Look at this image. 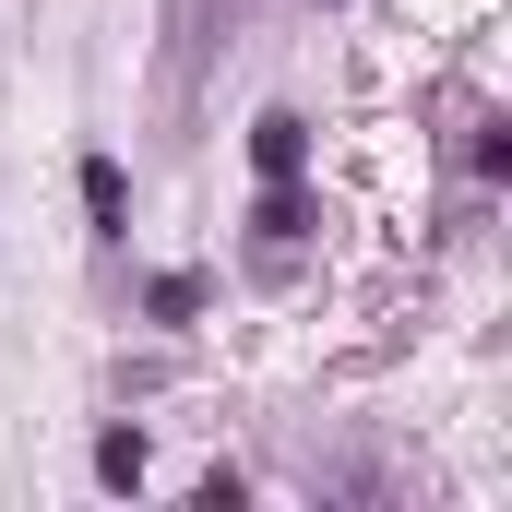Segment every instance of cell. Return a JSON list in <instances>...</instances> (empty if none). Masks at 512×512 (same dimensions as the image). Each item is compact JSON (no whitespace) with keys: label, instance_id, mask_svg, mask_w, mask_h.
<instances>
[{"label":"cell","instance_id":"1","mask_svg":"<svg viewBox=\"0 0 512 512\" xmlns=\"http://www.w3.org/2000/svg\"><path fill=\"white\" fill-rule=\"evenodd\" d=\"M251 167L262 179H298V167H310V120H298V108H262L251 120Z\"/></svg>","mask_w":512,"mask_h":512},{"label":"cell","instance_id":"2","mask_svg":"<svg viewBox=\"0 0 512 512\" xmlns=\"http://www.w3.org/2000/svg\"><path fill=\"white\" fill-rule=\"evenodd\" d=\"M84 215H96V239H131V179H120V155H84Z\"/></svg>","mask_w":512,"mask_h":512},{"label":"cell","instance_id":"3","mask_svg":"<svg viewBox=\"0 0 512 512\" xmlns=\"http://www.w3.org/2000/svg\"><path fill=\"white\" fill-rule=\"evenodd\" d=\"M96 477H108V489H143V429H108V441H96Z\"/></svg>","mask_w":512,"mask_h":512},{"label":"cell","instance_id":"4","mask_svg":"<svg viewBox=\"0 0 512 512\" xmlns=\"http://www.w3.org/2000/svg\"><path fill=\"white\" fill-rule=\"evenodd\" d=\"M143 310H155V322H191V310H203V274H155V298H143Z\"/></svg>","mask_w":512,"mask_h":512}]
</instances>
